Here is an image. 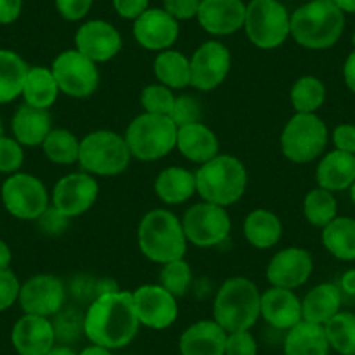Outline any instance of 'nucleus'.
<instances>
[{
	"instance_id": "40",
	"label": "nucleus",
	"mask_w": 355,
	"mask_h": 355,
	"mask_svg": "<svg viewBox=\"0 0 355 355\" xmlns=\"http://www.w3.org/2000/svg\"><path fill=\"white\" fill-rule=\"evenodd\" d=\"M174 100L176 96L173 94V91L162 84L146 85L141 93V105L145 108V114L169 117L174 107Z\"/></svg>"
},
{
	"instance_id": "48",
	"label": "nucleus",
	"mask_w": 355,
	"mask_h": 355,
	"mask_svg": "<svg viewBox=\"0 0 355 355\" xmlns=\"http://www.w3.org/2000/svg\"><path fill=\"white\" fill-rule=\"evenodd\" d=\"M68 220H70V218L61 214L54 206L47 207V209L37 218V221H39V228L47 235L63 234L64 228L68 227Z\"/></svg>"
},
{
	"instance_id": "30",
	"label": "nucleus",
	"mask_w": 355,
	"mask_h": 355,
	"mask_svg": "<svg viewBox=\"0 0 355 355\" xmlns=\"http://www.w3.org/2000/svg\"><path fill=\"white\" fill-rule=\"evenodd\" d=\"M58 93H60V87H58L53 70L46 67L28 68L21 93L26 105L47 110L58 100Z\"/></svg>"
},
{
	"instance_id": "24",
	"label": "nucleus",
	"mask_w": 355,
	"mask_h": 355,
	"mask_svg": "<svg viewBox=\"0 0 355 355\" xmlns=\"http://www.w3.org/2000/svg\"><path fill=\"white\" fill-rule=\"evenodd\" d=\"M317 183L329 192H341L355 183V155L354 153L333 150L317 166Z\"/></svg>"
},
{
	"instance_id": "49",
	"label": "nucleus",
	"mask_w": 355,
	"mask_h": 355,
	"mask_svg": "<svg viewBox=\"0 0 355 355\" xmlns=\"http://www.w3.org/2000/svg\"><path fill=\"white\" fill-rule=\"evenodd\" d=\"M333 143L336 150L355 155V125L341 124L333 131Z\"/></svg>"
},
{
	"instance_id": "52",
	"label": "nucleus",
	"mask_w": 355,
	"mask_h": 355,
	"mask_svg": "<svg viewBox=\"0 0 355 355\" xmlns=\"http://www.w3.org/2000/svg\"><path fill=\"white\" fill-rule=\"evenodd\" d=\"M343 78L347 87L355 94V49L348 54L347 61L343 64Z\"/></svg>"
},
{
	"instance_id": "11",
	"label": "nucleus",
	"mask_w": 355,
	"mask_h": 355,
	"mask_svg": "<svg viewBox=\"0 0 355 355\" xmlns=\"http://www.w3.org/2000/svg\"><path fill=\"white\" fill-rule=\"evenodd\" d=\"M53 75L58 82L61 93L70 98H89L94 94L100 84V71L96 63L70 49L61 53L53 63Z\"/></svg>"
},
{
	"instance_id": "9",
	"label": "nucleus",
	"mask_w": 355,
	"mask_h": 355,
	"mask_svg": "<svg viewBox=\"0 0 355 355\" xmlns=\"http://www.w3.org/2000/svg\"><path fill=\"white\" fill-rule=\"evenodd\" d=\"M327 128L315 114H296L286 124L281 136V148L286 159L296 164L315 160L327 145Z\"/></svg>"
},
{
	"instance_id": "6",
	"label": "nucleus",
	"mask_w": 355,
	"mask_h": 355,
	"mask_svg": "<svg viewBox=\"0 0 355 355\" xmlns=\"http://www.w3.org/2000/svg\"><path fill=\"white\" fill-rule=\"evenodd\" d=\"M131 157L138 160H159L176 146L178 128L166 115L143 114L129 124L124 136Z\"/></svg>"
},
{
	"instance_id": "45",
	"label": "nucleus",
	"mask_w": 355,
	"mask_h": 355,
	"mask_svg": "<svg viewBox=\"0 0 355 355\" xmlns=\"http://www.w3.org/2000/svg\"><path fill=\"white\" fill-rule=\"evenodd\" d=\"M19 291H21V284H19L18 277L12 270H0V312L8 310L19 300Z\"/></svg>"
},
{
	"instance_id": "25",
	"label": "nucleus",
	"mask_w": 355,
	"mask_h": 355,
	"mask_svg": "<svg viewBox=\"0 0 355 355\" xmlns=\"http://www.w3.org/2000/svg\"><path fill=\"white\" fill-rule=\"evenodd\" d=\"M176 146L182 155L192 162L206 164L218 155L220 141L207 125L196 122L178 129Z\"/></svg>"
},
{
	"instance_id": "53",
	"label": "nucleus",
	"mask_w": 355,
	"mask_h": 355,
	"mask_svg": "<svg viewBox=\"0 0 355 355\" xmlns=\"http://www.w3.org/2000/svg\"><path fill=\"white\" fill-rule=\"evenodd\" d=\"M340 288H341V291H345L347 295L355 296V268L345 272L343 277H341Z\"/></svg>"
},
{
	"instance_id": "15",
	"label": "nucleus",
	"mask_w": 355,
	"mask_h": 355,
	"mask_svg": "<svg viewBox=\"0 0 355 355\" xmlns=\"http://www.w3.org/2000/svg\"><path fill=\"white\" fill-rule=\"evenodd\" d=\"M136 315L139 324L152 329H166L176 320V296L171 295L162 286H141L132 293Z\"/></svg>"
},
{
	"instance_id": "21",
	"label": "nucleus",
	"mask_w": 355,
	"mask_h": 355,
	"mask_svg": "<svg viewBox=\"0 0 355 355\" xmlns=\"http://www.w3.org/2000/svg\"><path fill=\"white\" fill-rule=\"evenodd\" d=\"M12 345L19 355H46L54 347V326L47 317L25 313L12 327Z\"/></svg>"
},
{
	"instance_id": "8",
	"label": "nucleus",
	"mask_w": 355,
	"mask_h": 355,
	"mask_svg": "<svg viewBox=\"0 0 355 355\" xmlns=\"http://www.w3.org/2000/svg\"><path fill=\"white\" fill-rule=\"evenodd\" d=\"M244 30L259 49H275L291 35V16L279 0H251L245 8Z\"/></svg>"
},
{
	"instance_id": "32",
	"label": "nucleus",
	"mask_w": 355,
	"mask_h": 355,
	"mask_svg": "<svg viewBox=\"0 0 355 355\" xmlns=\"http://www.w3.org/2000/svg\"><path fill=\"white\" fill-rule=\"evenodd\" d=\"M28 64L15 51L0 49V103H9L23 93Z\"/></svg>"
},
{
	"instance_id": "14",
	"label": "nucleus",
	"mask_w": 355,
	"mask_h": 355,
	"mask_svg": "<svg viewBox=\"0 0 355 355\" xmlns=\"http://www.w3.org/2000/svg\"><path fill=\"white\" fill-rule=\"evenodd\" d=\"M98 192H100V187L91 174H67L54 187L53 206L67 218L78 216L94 206Z\"/></svg>"
},
{
	"instance_id": "29",
	"label": "nucleus",
	"mask_w": 355,
	"mask_h": 355,
	"mask_svg": "<svg viewBox=\"0 0 355 355\" xmlns=\"http://www.w3.org/2000/svg\"><path fill=\"white\" fill-rule=\"evenodd\" d=\"M196 192V174L183 167H167L155 180L157 197L166 204L187 202Z\"/></svg>"
},
{
	"instance_id": "23",
	"label": "nucleus",
	"mask_w": 355,
	"mask_h": 355,
	"mask_svg": "<svg viewBox=\"0 0 355 355\" xmlns=\"http://www.w3.org/2000/svg\"><path fill=\"white\" fill-rule=\"evenodd\" d=\"M228 333L216 320H199L180 338L182 355H225Z\"/></svg>"
},
{
	"instance_id": "56",
	"label": "nucleus",
	"mask_w": 355,
	"mask_h": 355,
	"mask_svg": "<svg viewBox=\"0 0 355 355\" xmlns=\"http://www.w3.org/2000/svg\"><path fill=\"white\" fill-rule=\"evenodd\" d=\"M333 2L343 12H350V15H355V0H333Z\"/></svg>"
},
{
	"instance_id": "10",
	"label": "nucleus",
	"mask_w": 355,
	"mask_h": 355,
	"mask_svg": "<svg viewBox=\"0 0 355 355\" xmlns=\"http://www.w3.org/2000/svg\"><path fill=\"white\" fill-rule=\"evenodd\" d=\"M2 202L18 220H37L49 207V196L39 178L15 173L2 185Z\"/></svg>"
},
{
	"instance_id": "37",
	"label": "nucleus",
	"mask_w": 355,
	"mask_h": 355,
	"mask_svg": "<svg viewBox=\"0 0 355 355\" xmlns=\"http://www.w3.org/2000/svg\"><path fill=\"white\" fill-rule=\"evenodd\" d=\"M44 153L54 164H73L78 162V150L80 141L73 132L67 129H53L42 143Z\"/></svg>"
},
{
	"instance_id": "60",
	"label": "nucleus",
	"mask_w": 355,
	"mask_h": 355,
	"mask_svg": "<svg viewBox=\"0 0 355 355\" xmlns=\"http://www.w3.org/2000/svg\"><path fill=\"white\" fill-rule=\"evenodd\" d=\"M0 136H4L2 135V122H0Z\"/></svg>"
},
{
	"instance_id": "4",
	"label": "nucleus",
	"mask_w": 355,
	"mask_h": 355,
	"mask_svg": "<svg viewBox=\"0 0 355 355\" xmlns=\"http://www.w3.org/2000/svg\"><path fill=\"white\" fill-rule=\"evenodd\" d=\"M138 244L150 261L166 265L169 261L183 259L187 251V237L182 221L171 211H150L139 223Z\"/></svg>"
},
{
	"instance_id": "7",
	"label": "nucleus",
	"mask_w": 355,
	"mask_h": 355,
	"mask_svg": "<svg viewBox=\"0 0 355 355\" xmlns=\"http://www.w3.org/2000/svg\"><path fill=\"white\" fill-rule=\"evenodd\" d=\"M131 152L121 135L114 131L89 132L80 141L78 164L87 174L115 176L128 169Z\"/></svg>"
},
{
	"instance_id": "41",
	"label": "nucleus",
	"mask_w": 355,
	"mask_h": 355,
	"mask_svg": "<svg viewBox=\"0 0 355 355\" xmlns=\"http://www.w3.org/2000/svg\"><path fill=\"white\" fill-rule=\"evenodd\" d=\"M200 117H202V110H200V103L197 101V98L183 94V96H178L174 100V107L169 119L176 124L178 129L200 122Z\"/></svg>"
},
{
	"instance_id": "18",
	"label": "nucleus",
	"mask_w": 355,
	"mask_h": 355,
	"mask_svg": "<svg viewBox=\"0 0 355 355\" xmlns=\"http://www.w3.org/2000/svg\"><path fill=\"white\" fill-rule=\"evenodd\" d=\"M313 270V259L302 248H288L279 251L266 266V279L274 288L296 289L305 284Z\"/></svg>"
},
{
	"instance_id": "54",
	"label": "nucleus",
	"mask_w": 355,
	"mask_h": 355,
	"mask_svg": "<svg viewBox=\"0 0 355 355\" xmlns=\"http://www.w3.org/2000/svg\"><path fill=\"white\" fill-rule=\"evenodd\" d=\"M12 252L4 241H0V270H8L11 265Z\"/></svg>"
},
{
	"instance_id": "34",
	"label": "nucleus",
	"mask_w": 355,
	"mask_h": 355,
	"mask_svg": "<svg viewBox=\"0 0 355 355\" xmlns=\"http://www.w3.org/2000/svg\"><path fill=\"white\" fill-rule=\"evenodd\" d=\"M155 77L169 89H183L190 85V60L180 51H162L153 63Z\"/></svg>"
},
{
	"instance_id": "28",
	"label": "nucleus",
	"mask_w": 355,
	"mask_h": 355,
	"mask_svg": "<svg viewBox=\"0 0 355 355\" xmlns=\"http://www.w3.org/2000/svg\"><path fill=\"white\" fill-rule=\"evenodd\" d=\"M329 348L324 326L306 320L291 327L284 340L286 355H327Z\"/></svg>"
},
{
	"instance_id": "57",
	"label": "nucleus",
	"mask_w": 355,
	"mask_h": 355,
	"mask_svg": "<svg viewBox=\"0 0 355 355\" xmlns=\"http://www.w3.org/2000/svg\"><path fill=\"white\" fill-rule=\"evenodd\" d=\"M46 355H77V354L68 347H53Z\"/></svg>"
},
{
	"instance_id": "31",
	"label": "nucleus",
	"mask_w": 355,
	"mask_h": 355,
	"mask_svg": "<svg viewBox=\"0 0 355 355\" xmlns=\"http://www.w3.org/2000/svg\"><path fill=\"white\" fill-rule=\"evenodd\" d=\"M282 234V225L277 214L266 209H256L244 221V235L251 245L258 249L274 248Z\"/></svg>"
},
{
	"instance_id": "13",
	"label": "nucleus",
	"mask_w": 355,
	"mask_h": 355,
	"mask_svg": "<svg viewBox=\"0 0 355 355\" xmlns=\"http://www.w3.org/2000/svg\"><path fill=\"white\" fill-rule=\"evenodd\" d=\"M230 67V51L223 44L204 42L190 60V85L197 91H213L227 78Z\"/></svg>"
},
{
	"instance_id": "59",
	"label": "nucleus",
	"mask_w": 355,
	"mask_h": 355,
	"mask_svg": "<svg viewBox=\"0 0 355 355\" xmlns=\"http://www.w3.org/2000/svg\"><path fill=\"white\" fill-rule=\"evenodd\" d=\"M352 44H354V47H355V33H354V37H352Z\"/></svg>"
},
{
	"instance_id": "55",
	"label": "nucleus",
	"mask_w": 355,
	"mask_h": 355,
	"mask_svg": "<svg viewBox=\"0 0 355 355\" xmlns=\"http://www.w3.org/2000/svg\"><path fill=\"white\" fill-rule=\"evenodd\" d=\"M80 355H112V352L108 348L100 347V345H93V347H87L80 352Z\"/></svg>"
},
{
	"instance_id": "2",
	"label": "nucleus",
	"mask_w": 355,
	"mask_h": 355,
	"mask_svg": "<svg viewBox=\"0 0 355 355\" xmlns=\"http://www.w3.org/2000/svg\"><path fill=\"white\" fill-rule=\"evenodd\" d=\"M345 30V12L333 0H310L291 15V37L306 49H329Z\"/></svg>"
},
{
	"instance_id": "20",
	"label": "nucleus",
	"mask_w": 355,
	"mask_h": 355,
	"mask_svg": "<svg viewBox=\"0 0 355 355\" xmlns=\"http://www.w3.org/2000/svg\"><path fill=\"white\" fill-rule=\"evenodd\" d=\"M245 8L242 0H200L197 19L211 35H230L244 28Z\"/></svg>"
},
{
	"instance_id": "50",
	"label": "nucleus",
	"mask_w": 355,
	"mask_h": 355,
	"mask_svg": "<svg viewBox=\"0 0 355 355\" xmlns=\"http://www.w3.org/2000/svg\"><path fill=\"white\" fill-rule=\"evenodd\" d=\"M114 8L122 18L136 19L148 9V0H114Z\"/></svg>"
},
{
	"instance_id": "39",
	"label": "nucleus",
	"mask_w": 355,
	"mask_h": 355,
	"mask_svg": "<svg viewBox=\"0 0 355 355\" xmlns=\"http://www.w3.org/2000/svg\"><path fill=\"white\" fill-rule=\"evenodd\" d=\"M192 282V268L185 259L169 261L160 270V286L173 296H183Z\"/></svg>"
},
{
	"instance_id": "26",
	"label": "nucleus",
	"mask_w": 355,
	"mask_h": 355,
	"mask_svg": "<svg viewBox=\"0 0 355 355\" xmlns=\"http://www.w3.org/2000/svg\"><path fill=\"white\" fill-rule=\"evenodd\" d=\"M53 131V119L44 108L21 105L12 117V135L19 145H42L47 135Z\"/></svg>"
},
{
	"instance_id": "38",
	"label": "nucleus",
	"mask_w": 355,
	"mask_h": 355,
	"mask_svg": "<svg viewBox=\"0 0 355 355\" xmlns=\"http://www.w3.org/2000/svg\"><path fill=\"white\" fill-rule=\"evenodd\" d=\"M303 213L313 227L324 228L336 218L338 206L333 192L324 189H313L306 193L303 200Z\"/></svg>"
},
{
	"instance_id": "33",
	"label": "nucleus",
	"mask_w": 355,
	"mask_h": 355,
	"mask_svg": "<svg viewBox=\"0 0 355 355\" xmlns=\"http://www.w3.org/2000/svg\"><path fill=\"white\" fill-rule=\"evenodd\" d=\"M322 244L334 258L352 261L355 259V220L336 216L322 230Z\"/></svg>"
},
{
	"instance_id": "44",
	"label": "nucleus",
	"mask_w": 355,
	"mask_h": 355,
	"mask_svg": "<svg viewBox=\"0 0 355 355\" xmlns=\"http://www.w3.org/2000/svg\"><path fill=\"white\" fill-rule=\"evenodd\" d=\"M258 345L249 331H237L228 333L227 345H225V355H256Z\"/></svg>"
},
{
	"instance_id": "58",
	"label": "nucleus",
	"mask_w": 355,
	"mask_h": 355,
	"mask_svg": "<svg viewBox=\"0 0 355 355\" xmlns=\"http://www.w3.org/2000/svg\"><path fill=\"white\" fill-rule=\"evenodd\" d=\"M350 197H352V202L355 204V183L350 187Z\"/></svg>"
},
{
	"instance_id": "16",
	"label": "nucleus",
	"mask_w": 355,
	"mask_h": 355,
	"mask_svg": "<svg viewBox=\"0 0 355 355\" xmlns=\"http://www.w3.org/2000/svg\"><path fill=\"white\" fill-rule=\"evenodd\" d=\"M64 284L58 277L49 274L35 275L21 286L19 305L30 315L51 317L63 309Z\"/></svg>"
},
{
	"instance_id": "51",
	"label": "nucleus",
	"mask_w": 355,
	"mask_h": 355,
	"mask_svg": "<svg viewBox=\"0 0 355 355\" xmlns=\"http://www.w3.org/2000/svg\"><path fill=\"white\" fill-rule=\"evenodd\" d=\"M23 0H0V25H11L21 15Z\"/></svg>"
},
{
	"instance_id": "42",
	"label": "nucleus",
	"mask_w": 355,
	"mask_h": 355,
	"mask_svg": "<svg viewBox=\"0 0 355 355\" xmlns=\"http://www.w3.org/2000/svg\"><path fill=\"white\" fill-rule=\"evenodd\" d=\"M25 153L15 138L0 136V173H16L23 166Z\"/></svg>"
},
{
	"instance_id": "5",
	"label": "nucleus",
	"mask_w": 355,
	"mask_h": 355,
	"mask_svg": "<svg viewBox=\"0 0 355 355\" xmlns=\"http://www.w3.org/2000/svg\"><path fill=\"white\" fill-rule=\"evenodd\" d=\"M197 193L204 202L216 206L235 204L245 192L248 171L244 164L232 155H216L209 162L202 164L196 173Z\"/></svg>"
},
{
	"instance_id": "17",
	"label": "nucleus",
	"mask_w": 355,
	"mask_h": 355,
	"mask_svg": "<svg viewBox=\"0 0 355 355\" xmlns=\"http://www.w3.org/2000/svg\"><path fill=\"white\" fill-rule=\"evenodd\" d=\"M75 49L94 63H105L121 53L122 37L108 21L93 19L77 30Z\"/></svg>"
},
{
	"instance_id": "36",
	"label": "nucleus",
	"mask_w": 355,
	"mask_h": 355,
	"mask_svg": "<svg viewBox=\"0 0 355 355\" xmlns=\"http://www.w3.org/2000/svg\"><path fill=\"white\" fill-rule=\"evenodd\" d=\"M324 329L331 348L341 355H355V313L338 312Z\"/></svg>"
},
{
	"instance_id": "1",
	"label": "nucleus",
	"mask_w": 355,
	"mask_h": 355,
	"mask_svg": "<svg viewBox=\"0 0 355 355\" xmlns=\"http://www.w3.org/2000/svg\"><path fill=\"white\" fill-rule=\"evenodd\" d=\"M132 293L112 291L101 295L89 305L84 315V333L93 345L114 350L131 343L138 334Z\"/></svg>"
},
{
	"instance_id": "27",
	"label": "nucleus",
	"mask_w": 355,
	"mask_h": 355,
	"mask_svg": "<svg viewBox=\"0 0 355 355\" xmlns=\"http://www.w3.org/2000/svg\"><path fill=\"white\" fill-rule=\"evenodd\" d=\"M341 305V291L334 284L324 282V284L315 286L306 293L302 302V315L303 320L313 324L329 322L338 312Z\"/></svg>"
},
{
	"instance_id": "19",
	"label": "nucleus",
	"mask_w": 355,
	"mask_h": 355,
	"mask_svg": "<svg viewBox=\"0 0 355 355\" xmlns=\"http://www.w3.org/2000/svg\"><path fill=\"white\" fill-rule=\"evenodd\" d=\"M132 35L145 49L166 51L180 37V25L164 9H146L135 19Z\"/></svg>"
},
{
	"instance_id": "46",
	"label": "nucleus",
	"mask_w": 355,
	"mask_h": 355,
	"mask_svg": "<svg viewBox=\"0 0 355 355\" xmlns=\"http://www.w3.org/2000/svg\"><path fill=\"white\" fill-rule=\"evenodd\" d=\"M200 0H164V11L173 16L176 21L197 18Z\"/></svg>"
},
{
	"instance_id": "35",
	"label": "nucleus",
	"mask_w": 355,
	"mask_h": 355,
	"mask_svg": "<svg viewBox=\"0 0 355 355\" xmlns=\"http://www.w3.org/2000/svg\"><path fill=\"white\" fill-rule=\"evenodd\" d=\"M326 100V87L313 75H303L291 87V105L296 114H315Z\"/></svg>"
},
{
	"instance_id": "12",
	"label": "nucleus",
	"mask_w": 355,
	"mask_h": 355,
	"mask_svg": "<svg viewBox=\"0 0 355 355\" xmlns=\"http://www.w3.org/2000/svg\"><path fill=\"white\" fill-rule=\"evenodd\" d=\"M183 232L187 241L197 248L221 244L230 234V216L225 207L211 202H200L190 207L183 216Z\"/></svg>"
},
{
	"instance_id": "47",
	"label": "nucleus",
	"mask_w": 355,
	"mask_h": 355,
	"mask_svg": "<svg viewBox=\"0 0 355 355\" xmlns=\"http://www.w3.org/2000/svg\"><path fill=\"white\" fill-rule=\"evenodd\" d=\"M93 8V0H56V9L67 21H80Z\"/></svg>"
},
{
	"instance_id": "43",
	"label": "nucleus",
	"mask_w": 355,
	"mask_h": 355,
	"mask_svg": "<svg viewBox=\"0 0 355 355\" xmlns=\"http://www.w3.org/2000/svg\"><path fill=\"white\" fill-rule=\"evenodd\" d=\"M56 322L54 326V334L61 341H70L77 338L80 331H84V319H80L78 312L75 310H64V312L56 313Z\"/></svg>"
},
{
	"instance_id": "3",
	"label": "nucleus",
	"mask_w": 355,
	"mask_h": 355,
	"mask_svg": "<svg viewBox=\"0 0 355 355\" xmlns=\"http://www.w3.org/2000/svg\"><path fill=\"white\" fill-rule=\"evenodd\" d=\"M213 313L227 333L249 331L261 315L259 289L245 277L228 279L214 298Z\"/></svg>"
},
{
	"instance_id": "22",
	"label": "nucleus",
	"mask_w": 355,
	"mask_h": 355,
	"mask_svg": "<svg viewBox=\"0 0 355 355\" xmlns=\"http://www.w3.org/2000/svg\"><path fill=\"white\" fill-rule=\"evenodd\" d=\"M261 315L277 329H291L302 322V302L291 289L272 288L261 295Z\"/></svg>"
}]
</instances>
